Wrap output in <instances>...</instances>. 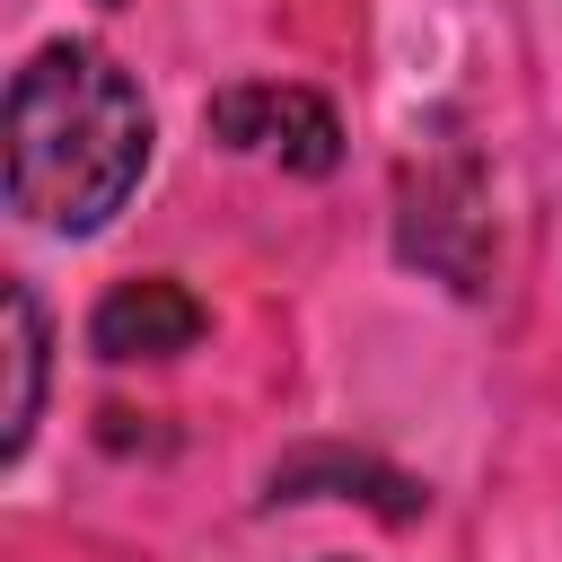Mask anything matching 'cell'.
Returning <instances> with one entry per match:
<instances>
[{
	"mask_svg": "<svg viewBox=\"0 0 562 562\" xmlns=\"http://www.w3.org/2000/svg\"><path fill=\"white\" fill-rule=\"evenodd\" d=\"M202 123H211V140H220V149L281 158L290 176H334V167H342V114H334L316 88L246 79V88H220Z\"/></svg>",
	"mask_w": 562,
	"mask_h": 562,
	"instance_id": "cell-2",
	"label": "cell"
},
{
	"mask_svg": "<svg viewBox=\"0 0 562 562\" xmlns=\"http://www.w3.org/2000/svg\"><path fill=\"white\" fill-rule=\"evenodd\" d=\"M97 9H123V0H97Z\"/></svg>",
	"mask_w": 562,
	"mask_h": 562,
	"instance_id": "cell-6",
	"label": "cell"
},
{
	"mask_svg": "<svg viewBox=\"0 0 562 562\" xmlns=\"http://www.w3.org/2000/svg\"><path fill=\"white\" fill-rule=\"evenodd\" d=\"M0 307H9V404H0V457H26L35 413H44V307H35L26 281H9Z\"/></svg>",
	"mask_w": 562,
	"mask_h": 562,
	"instance_id": "cell-5",
	"label": "cell"
},
{
	"mask_svg": "<svg viewBox=\"0 0 562 562\" xmlns=\"http://www.w3.org/2000/svg\"><path fill=\"white\" fill-rule=\"evenodd\" d=\"M272 501H369L378 518H422V483L413 474H395V465H378V457H351V448H299V457H281L272 465Z\"/></svg>",
	"mask_w": 562,
	"mask_h": 562,
	"instance_id": "cell-4",
	"label": "cell"
},
{
	"mask_svg": "<svg viewBox=\"0 0 562 562\" xmlns=\"http://www.w3.org/2000/svg\"><path fill=\"white\" fill-rule=\"evenodd\" d=\"M9 202L53 237H97L149 176V97L97 44H44L9 79Z\"/></svg>",
	"mask_w": 562,
	"mask_h": 562,
	"instance_id": "cell-1",
	"label": "cell"
},
{
	"mask_svg": "<svg viewBox=\"0 0 562 562\" xmlns=\"http://www.w3.org/2000/svg\"><path fill=\"white\" fill-rule=\"evenodd\" d=\"M202 299L184 290V281H167V272H140V281H114L105 299H97V316H88V351L97 360H176V351H193L202 342Z\"/></svg>",
	"mask_w": 562,
	"mask_h": 562,
	"instance_id": "cell-3",
	"label": "cell"
}]
</instances>
